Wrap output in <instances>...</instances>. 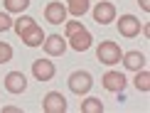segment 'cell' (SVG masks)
Segmentation results:
<instances>
[{
  "label": "cell",
  "instance_id": "2",
  "mask_svg": "<svg viewBox=\"0 0 150 113\" xmlns=\"http://www.w3.org/2000/svg\"><path fill=\"white\" fill-rule=\"evenodd\" d=\"M91 86H93V79H91V74L89 71H71L69 74V91L71 93H76V96H84V93H89L91 91Z\"/></svg>",
  "mask_w": 150,
  "mask_h": 113
},
{
  "label": "cell",
  "instance_id": "9",
  "mask_svg": "<svg viewBox=\"0 0 150 113\" xmlns=\"http://www.w3.org/2000/svg\"><path fill=\"white\" fill-rule=\"evenodd\" d=\"M126 76H123L121 71H106L101 76V86L106 91H113V93H121L123 89H126Z\"/></svg>",
  "mask_w": 150,
  "mask_h": 113
},
{
  "label": "cell",
  "instance_id": "8",
  "mask_svg": "<svg viewBox=\"0 0 150 113\" xmlns=\"http://www.w3.org/2000/svg\"><path fill=\"white\" fill-rule=\"evenodd\" d=\"M42 47H45V54L47 56H62L67 52V40L62 35H49V37H45V42H42Z\"/></svg>",
  "mask_w": 150,
  "mask_h": 113
},
{
  "label": "cell",
  "instance_id": "13",
  "mask_svg": "<svg viewBox=\"0 0 150 113\" xmlns=\"http://www.w3.org/2000/svg\"><path fill=\"white\" fill-rule=\"evenodd\" d=\"M45 37H47V35L42 32L40 25H32L27 32H22V35H20V40L25 42V47H40L42 42H45Z\"/></svg>",
  "mask_w": 150,
  "mask_h": 113
},
{
  "label": "cell",
  "instance_id": "19",
  "mask_svg": "<svg viewBox=\"0 0 150 113\" xmlns=\"http://www.w3.org/2000/svg\"><path fill=\"white\" fill-rule=\"evenodd\" d=\"M12 59V47L8 42H0V64H5V61Z\"/></svg>",
  "mask_w": 150,
  "mask_h": 113
},
{
  "label": "cell",
  "instance_id": "18",
  "mask_svg": "<svg viewBox=\"0 0 150 113\" xmlns=\"http://www.w3.org/2000/svg\"><path fill=\"white\" fill-rule=\"evenodd\" d=\"M81 113H103L101 98H86V101H81Z\"/></svg>",
  "mask_w": 150,
  "mask_h": 113
},
{
  "label": "cell",
  "instance_id": "4",
  "mask_svg": "<svg viewBox=\"0 0 150 113\" xmlns=\"http://www.w3.org/2000/svg\"><path fill=\"white\" fill-rule=\"evenodd\" d=\"M67 108H69V103H67V98L59 91H49L42 98V111L45 113H64Z\"/></svg>",
  "mask_w": 150,
  "mask_h": 113
},
{
  "label": "cell",
  "instance_id": "14",
  "mask_svg": "<svg viewBox=\"0 0 150 113\" xmlns=\"http://www.w3.org/2000/svg\"><path fill=\"white\" fill-rule=\"evenodd\" d=\"M89 3L91 0H67V12L74 17H84L89 12Z\"/></svg>",
  "mask_w": 150,
  "mask_h": 113
},
{
  "label": "cell",
  "instance_id": "15",
  "mask_svg": "<svg viewBox=\"0 0 150 113\" xmlns=\"http://www.w3.org/2000/svg\"><path fill=\"white\" fill-rule=\"evenodd\" d=\"M133 84H135V89H138V91H143V93H148V91H150V74H148V69H145V66L135 71Z\"/></svg>",
  "mask_w": 150,
  "mask_h": 113
},
{
  "label": "cell",
  "instance_id": "20",
  "mask_svg": "<svg viewBox=\"0 0 150 113\" xmlns=\"http://www.w3.org/2000/svg\"><path fill=\"white\" fill-rule=\"evenodd\" d=\"M8 30H12V20L8 12H0V32H8Z\"/></svg>",
  "mask_w": 150,
  "mask_h": 113
},
{
  "label": "cell",
  "instance_id": "7",
  "mask_svg": "<svg viewBox=\"0 0 150 113\" xmlns=\"http://www.w3.org/2000/svg\"><path fill=\"white\" fill-rule=\"evenodd\" d=\"M54 74H57L54 61H49V59H35L32 61V76L37 81H49V79H54Z\"/></svg>",
  "mask_w": 150,
  "mask_h": 113
},
{
  "label": "cell",
  "instance_id": "16",
  "mask_svg": "<svg viewBox=\"0 0 150 113\" xmlns=\"http://www.w3.org/2000/svg\"><path fill=\"white\" fill-rule=\"evenodd\" d=\"M32 25H37V22H35V17H30V15H20L17 20H12V30H15L17 37H20L22 32H27Z\"/></svg>",
  "mask_w": 150,
  "mask_h": 113
},
{
  "label": "cell",
  "instance_id": "10",
  "mask_svg": "<svg viewBox=\"0 0 150 113\" xmlns=\"http://www.w3.org/2000/svg\"><path fill=\"white\" fill-rule=\"evenodd\" d=\"M27 89V76L22 71H10L5 76V91L8 93H25Z\"/></svg>",
  "mask_w": 150,
  "mask_h": 113
},
{
  "label": "cell",
  "instance_id": "1",
  "mask_svg": "<svg viewBox=\"0 0 150 113\" xmlns=\"http://www.w3.org/2000/svg\"><path fill=\"white\" fill-rule=\"evenodd\" d=\"M96 56H98V61L106 66H113L121 61V47L116 44V42H111V40H103L101 44H98L96 49Z\"/></svg>",
  "mask_w": 150,
  "mask_h": 113
},
{
  "label": "cell",
  "instance_id": "6",
  "mask_svg": "<svg viewBox=\"0 0 150 113\" xmlns=\"http://www.w3.org/2000/svg\"><path fill=\"white\" fill-rule=\"evenodd\" d=\"M67 5H62L59 0H52V3H47L45 5V20L47 22H52V25H62V22H67Z\"/></svg>",
  "mask_w": 150,
  "mask_h": 113
},
{
  "label": "cell",
  "instance_id": "12",
  "mask_svg": "<svg viewBox=\"0 0 150 113\" xmlns=\"http://www.w3.org/2000/svg\"><path fill=\"white\" fill-rule=\"evenodd\" d=\"M121 59H123V66H126L128 71H138V69L145 66V54L138 52V49H130V52L121 54Z\"/></svg>",
  "mask_w": 150,
  "mask_h": 113
},
{
  "label": "cell",
  "instance_id": "3",
  "mask_svg": "<svg viewBox=\"0 0 150 113\" xmlns=\"http://www.w3.org/2000/svg\"><path fill=\"white\" fill-rule=\"evenodd\" d=\"M67 42H69V47L74 49V52H86V49L91 47V42H93V37L91 32L81 25L79 30H74L71 35H67Z\"/></svg>",
  "mask_w": 150,
  "mask_h": 113
},
{
  "label": "cell",
  "instance_id": "22",
  "mask_svg": "<svg viewBox=\"0 0 150 113\" xmlns=\"http://www.w3.org/2000/svg\"><path fill=\"white\" fill-rule=\"evenodd\" d=\"M3 111H5V113H20V108H17V106H5Z\"/></svg>",
  "mask_w": 150,
  "mask_h": 113
},
{
  "label": "cell",
  "instance_id": "11",
  "mask_svg": "<svg viewBox=\"0 0 150 113\" xmlns=\"http://www.w3.org/2000/svg\"><path fill=\"white\" fill-rule=\"evenodd\" d=\"M93 20L98 25H108L116 20V5L113 3H96L93 8Z\"/></svg>",
  "mask_w": 150,
  "mask_h": 113
},
{
  "label": "cell",
  "instance_id": "17",
  "mask_svg": "<svg viewBox=\"0 0 150 113\" xmlns=\"http://www.w3.org/2000/svg\"><path fill=\"white\" fill-rule=\"evenodd\" d=\"M3 5H5V12H22L30 8V0H3Z\"/></svg>",
  "mask_w": 150,
  "mask_h": 113
},
{
  "label": "cell",
  "instance_id": "5",
  "mask_svg": "<svg viewBox=\"0 0 150 113\" xmlns=\"http://www.w3.org/2000/svg\"><path fill=\"white\" fill-rule=\"evenodd\" d=\"M140 20L135 15H121V20H118V32L121 37H128V40H133V37L140 35Z\"/></svg>",
  "mask_w": 150,
  "mask_h": 113
},
{
  "label": "cell",
  "instance_id": "21",
  "mask_svg": "<svg viewBox=\"0 0 150 113\" xmlns=\"http://www.w3.org/2000/svg\"><path fill=\"white\" fill-rule=\"evenodd\" d=\"M138 5H140L145 12H150V0H138Z\"/></svg>",
  "mask_w": 150,
  "mask_h": 113
}]
</instances>
